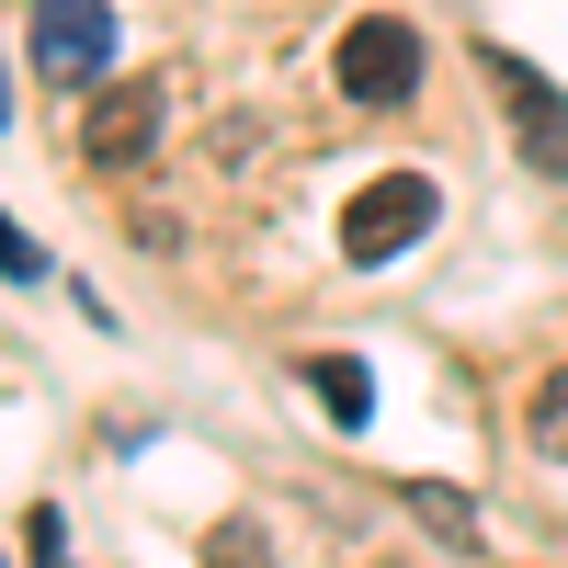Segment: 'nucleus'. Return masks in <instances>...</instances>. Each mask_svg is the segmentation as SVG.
I'll list each match as a JSON object with an SVG mask.
<instances>
[{"label": "nucleus", "mask_w": 568, "mask_h": 568, "mask_svg": "<svg viewBox=\"0 0 568 568\" xmlns=\"http://www.w3.org/2000/svg\"><path fill=\"white\" fill-rule=\"evenodd\" d=\"M398 500H409V511H420V524H433V535H455V546L478 535V500H466V489H433V478H409Z\"/></svg>", "instance_id": "6e6552de"}, {"label": "nucleus", "mask_w": 568, "mask_h": 568, "mask_svg": "<svg viewBox=\"0 0 568 568\" xmlns=\"http://www.w3.org/2000/svg\"><path fill=\"white\" fill-rule=\"evenodd\" d=\"M0 568H12V557H0Z\"/></svg>", "instance_id": "f8f14e48"}, {"label": "nucleus", "mask_w": 568, "mask_h": 568, "mask_svg": "<svg viewBox=\"0 0 568 568\" xmlns=\"http://www.w3.org/2000/svg\"><path fill=\"white\" fill-rule=\"evenodd\" d=\"M0 125H12V80H0Z\"/></svg>", "instance_id": "9b49d317"}, {"label": "nucleus", "mask_w": 568, "mask_h": 568, "mask_svg": "<svg viewBox=\"0 0 568 568\" xmlns=\"http://www.w3.org/2000/svg\"><path fill=\"white\" fill-rule=\"evenodd\" d=\"M160 114H171V91L149 69H125V80H91V103H80V160L91 171H136L160 149Z\"/></svg>", "instance_id": "f257e3e1"}, {"label": "nucleus", "mask_w": 568, "mask_h": 568, "mask_svg": "<svg viewBox=\"0 0 568 568\" xmlns=\"http://www.w3.org/2000/svg\"><path fill=\"white\" fill-rule=\"evenodd\" d=\"M524 444H535L546 466H568V364L535 375V398H524Z\"/></svg>", "instance_id": "0eeeda50"}, {"label": "nucleus", "mask_w": 568, "mask_h": 568, "mask_svg": "<svg viewBox=\"0 0 568 568\" xmlns=\"http://www.w3.org/2000/svg\"><path fill=\"white\" fill-rule=\"evenodd\" d=\"M307 387H318V409H329V420H353V433L375 420V375H364L353 353H318V364H307Z\"/></svg>", "instance_id": "423d86ee"}, {"label": "nucleus", "mask_w": 568, "mask_h": 568, "mask_svg": "<svg viewBox=\"0 0 568 568\" xmlns=\"http://www.w3.org/2000/svg\"><path fill=\"white\" fill-rule=\"evenodd\" d=\"M0 273H12V284H34V273H45V251L23 240V227H12V216H0Z\"/></svg>", "instance_id": "9d476101"}, {"label": "nucleus", "mask_w": 568, "mask_h": 568, "mask_svg": "<svg viewBox=\"0 0 568 568\" xmlns=\"http://www.w3.org/2000/svg\"><path fill=\"white\" fill-rule=\"evenodd\" d=\"M34 69L58 80V91H91L114 69V0H34Z\"/></svg>", "instance_id": "20e7f679"}, {"label": "nucleus", "mask_w": 568, "mask_h": 568, "mask_svg": "<svg viewBox=\"0 0 568 568\" xmlns=\"http://www.w3.org/2000/svg\"><path fill=\"white\" fill-rule=\"evenodd\" d=\"M478 58H489V91H500L511 136H524V160H535L546 182H568V91H546L535 58H511V45H478Z\"/></svg>", "instance_id": "39448f33"}, {"label": "nucleus", "mask_w": 568, "mask_h": 568, "mask_svg": "<svg viewBox=\"0 0 568 568\" xmlns=\"http://www.w3.org/2000/svg\"><path fill=\"white\" fill-rule=\"evenodd\" d=\"M23 557H34V568H69V511H58V500L23 511Z\"/></svg>", "instance_id": "1a4fd4ad"}, {"label": "nucleus", "mask_w": 568, "mask_h": 568, "mask_svg": "<svg viewBox=\"0 0 568 568\" xmlns=\"http://www.w3.org/2000/svg\"><path fill=\"white\" fill-rule=\"evenodd\" d=\"M433 216H444V194H433L420 171H375L364 194L342 205V251H353V262L375 273V262H398L409 240H433Z\"/></svg>", "instance_id": "f03ea898"}, {"label": "nucleus", "mask_w": 568, "mask_h": 568, "mask_svg": "<svg viewBox=\"0 0 568 568\" xmlns=\"http://www.w3.org/2000/svg\"><path fill=\"white\" fill-rule=\"evenodd\" d=\"M329 80H342L353 103H409L420 91V34L398 12H353L342 34H329Z\"/></svg>", "instance_id": "7ed1b4c3"}]
</instances>
